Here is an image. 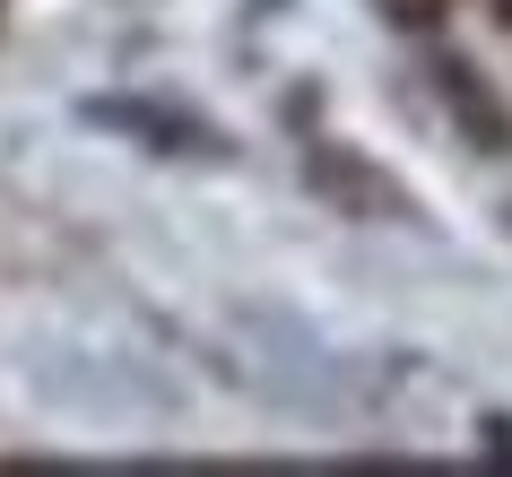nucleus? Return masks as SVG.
Instances as JSON below:
<instances>
[{"label":"nucleus","instance_id":"7ed1b4c3","mask_svg":"<svg viewBox=\"0 0 512 477\" xmlns=\"http://www.w3.org/2000/svg\"><path fill=\"white\" fill-rule=\"evenodd\" d=\"M495 18H504V27H512V0H495Z\"/></svg>","mask_w":512,"mask_h":477},{"label":"nucleus","instance_id":"f257e3e1","mask_svg":"<svg viewBox=\"0 0 512 477\" xmlns=\"http://www.w3.org/2000/svg\"><path fill=\"white\" fill-rule=\"evenodd\" d=\"M443 105H452V122H460L469 139H478V148H512V122H504V105L486 96V79L469 70V61H452V70H443Z\"/></svg>","mask_w":512,"mask_h":477},{"label":"nucleus","instance_id":"f03ea898","mask_svg":"<svg viewBox=\"0 0 512 477\" xmlns=\"http://www.w3.org/2000/svg\"><path fill=\"white\" fill-rule=\"evenodd\" d=\"M382 18H391L400 35H434L443 18H452V0H382Z\"/></svg>","mask_w":512,"mask_h":477}]
</instances>
